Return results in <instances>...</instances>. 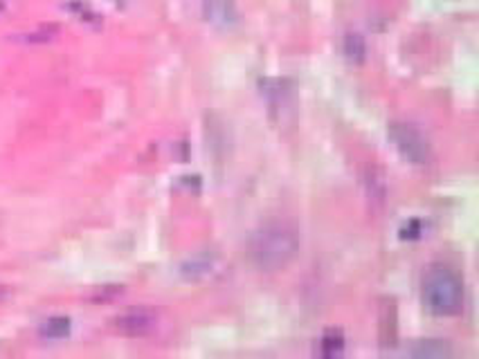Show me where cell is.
<instances>
[{
	"label": "cell",
	"instance_id": "cell-3",
	"mask_svg": "<svg viewBox=\"0 0 479 359\" xmlns=\"http://www.w3.org/2000/svg\"><path fill=\"white\" fill-rule=\"evenodd\" d=\"M387 133H390L392 144L399 151L401 158L408 159L409 164L423 167V164H428L433 159V146H430L428 137L423 135L414 124L392 122Z\"/></svg>",
	"mask_w": 479,
	"mask_h": 359
},
{
	"label": "cell",
	"instance_id": "cell-10",
	"mask_svg": "<svg viewBox=\"0 0 479 359\" xmlns=\"http://www.w3.org/2000/svg\"><path fill=\"white\" fill-rule=\"evenodd\" d=\"M0 12H3V3H0Z\"/></svg>",
	"mask_w": 479,
	"mask_h": 359
},
{
	"label": "cell",
	"instance_id": "cell-5",
	"mask_svg": "<svg viewBox=\"0 0 479 359\" xmlns=\"http://www.w3.org/2000/svg\"><path fill=\"white\" fill-rule=\"evenodd\" d=\"M205 19L217 28H232L236 23L235 0H205Z\"/></svg>",
	"mask_w": 479,
	"mask_h": 359
},
{
	"label": "cell",
	"instance_id": "cell-7",
	"mask_svg": "<svg viewBox=\"0 0 479 359\" xmlns=\"http://www.w3.org/2000/svg\"><path fill=\"white\" fill-rule=\"evenodd\" d=\"M408 353L414 355V357H452L455 350H452L446 341L425 339V341H418L417 346H412Z\"/></svg>",
	"mask_w": 479,
	"mask_h": 359
},
{
	"label": "cell",
	"instance_id": "cell-8",
	"mask_svg": "<svg viewBox=\"0 0 479 359\" xmlns=\"http://www.w3.org/2000/svg\"><path fill=\"white\" fill-rule=\"evenodd\" d=\"M72 332V322L68 317H52L47 322L41 323V337L50 341L66 339Z\"/></svg>",
	"mask_w": 479,
	"mask_h": 359
},
{
	"label": "cell",
	"instance_id": "cell-2",
	"mask_svg": "<svg viewBox=\"0 0 479 359\" xmlns=\"http://www.w3.org/2000/svg\"><path fill=\"white\" fill-rule=\"evenodd\" d=\"M421 298L425 310L434 317H457L466 306L464 279L443 263L430 265L423 274Z\"/></svg>",
	"mask_w": 479,
	"mask_h": 359
},
{
	"label": "cell",
	"instance_id": "cell-4",
	"mask_svg": "<svg viewBox=\"0 0 479 359\" xmlns=\"http://www.w3.org/2000/svg\"><path fill=\"white\" fill-rule=\"evenodd\" d=\"M113 328L120 335L127 337H146L158 328V317L151 310H128V313L120 314L113 319Z\"/></svg>",
	"mask_w": 479,
	"mask_h": 359
},
{
	"label": "cell",
	"instance_id": "cell-9",
	"mask_svg": "<svg viewBox=\"0 0 479 359\" xmlns=\"http://www.w3.org/2000/svg\"><path fill=\"white\" fill-rule=\"evenodd\" d=\"M344 348V339L338 335V332H329V335L322 337L319 341V353L326 355V357H334V355H340Z\"/></svg>",
	"mask_w": 479,
	"mask_h": 359
},
{
	"label": "cell",
	"instance_id": "cell-6",
	"mask_svg": "<svg viewBox=\"0 0 479 359\" xmlns=\"http://www.w3.org/2000/svg\"><path fill=\"white\" fill-rule=\"evenodd\" d=\"M214 265H217V257H214V254L207 252L194 254L192 258H187V261L180 265V274H183L187 281L205 279L207 274H211Z\"/></svg>",
	"mask_w": 479,
	"mask_h": 359
},
{
	"label": "cell",
	"instance_id": "cell-1",
	"mask_svg": "<svg viewBox=\"0 0 479 359\" xmlns=\"http://www.w3.org/2000/svg\"><path fill=\"white\" fill-rule=\"evenodd\" d=\"M301 248L300 232L291 223H266L250 236L248 258L263 274L284 272L297 258Z\"/></svg>",
	"mask_w": 479,
	"mask_h": 359
}]
</instances>
